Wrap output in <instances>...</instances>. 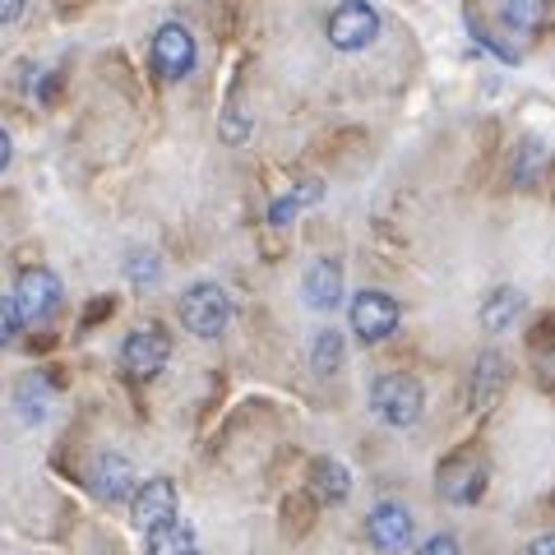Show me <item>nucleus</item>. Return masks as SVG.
Wrapping results in <instances>:
<instances>
[{"label":"nucleus","mask_w":555,"mask_h":555,"mask_svg":"<svg viewBox=\"0 0 555 555\" xmlns=\"http://www.w3.org/2000/svg\"><path fill=\"white\" fill-rule=\"evenodd\" d=\"M371 412L379 416V422L398 426V430L416 426V422H422V412H426V389H422V379L403 375V371L379 375L375 385H371Z\"/></svg>","instance_id":"1"},{"label":"nucleus","mask_w":555,"mask_h":555,"mask_svg":"<svg viewBox=\"0 0 555 555\" xmlns=\"http://www.w3.org/2000/svg\"><path fill=\"white\" fill-rule=\"evenodd\" d=\"M177 315L195 338H218L222 328L232 324V297L218 283H195V287L181 292Z\"/></svg>","instance_id":"2"},{"label":"nucleus","mask_w":555,"mask_h":555,"mask_svg":"<svg viewBox=\"0 0 555 555\" xmlns=\"http://www.w3.org/2000/svg\"><path fill=\"white\" fill-rule=\"evenodd\" d=\"M14 310H20L24 324H47L61 310V278L51 273L47 264H28L14 283Z\"/></svg>","instance_id":"3"},{"label":"nucleus","mask_w":555,"mask_h":555,"mask_svg":"<svg viewBox=\"0 0 555 555\" xmlns=\"http://www.w3.org/2000/svg\"><path fill=\"white\" fill-rule=\"evenodd\" d=\"M324 33L338 51H366L379 38V10L371 5V0H338Z\"/></svg>","instance_id":"4"},{"label":"nucleus","mask_w":555,"mask_h":555,"mask_svg":"<svg viewBox=\"0 0 555 555\" xmlns=\"http://www.w3.org/2000/svg\"><path fill=\"white\" fill-rule=\"evenodd\" d=\"M195 33L185 24H163L153 33V47H149V61H153V75L163 83H181L190 69H195Z\"/></svg>","instance_id":"5"},{"label":"nucleus","mask_w":555,"mask_h":555,"mask_svg":"<svg viewBox=\"0 0 555 555\" xmlns=\"http://www.w3.org/2000/svg\"><path fill=\"white\" fill-rule=\"evenodd\" d=\"M352 334L361 343H385L393 338V328L403 324V306H398L389 292H379V287H366V292H357L352 297Z\"/></svg>","instance_id":"6"},{"label":"nucleus","mask_w":555,"mask_h":555,"mask_svg":"<svg viewBox=\"0 0 555 555\" xmlns=\"http://www.w3.org/2000/svg\"><path fill=\"white\" fill-rule=\"evenodd\" d=\"M167 361H171V338L163 334L158 324L134 328V334H126V343H120V366H126L130 379H153V375H163Z\"/></svg>","instance_id":"7"},{"label":"nucleus","mask_w":555,"mask_h":555,"mask_svg":"<svg viewBox=\"0 0 555 555\" xmlns=\"http://www.w3.org/2000/svg\"><path fill=\"white\" fill-rule=\"evenodd\" d=\"M177 518V481L171 477H149L144 486H134V495H130V524L139 532H153V528H163Z\"/></svg>","instance_id":"8"},{"label":"nucleus","mask_w":555,"mask_h":555,"mask_svg":"<svg viewBox=\"0 0 555 555\" xmlns=\"http://www.w3.org/2000/svg\"><path fill=\"white\" fill-rule=\"evenodd\" d=\"M505 385H509V361L495 347H486L473 361V375H467V403H473V412H491L505 398Z\"/></svg>","instance_id":"9"},{"label":"nucleus","mask_w":555,"mask_h":555,"mask_svg":"<svg viewBox=\"0 0 555 555\" xmlns=\"http://www.w3.org/2000/svg\"><path fill=\"white\" fill-rule=\"evenodd\" d=\"M412 532H416V524H412L408 505H398V500H385V505H375V509L366 514V537H371V546L385 551V555L408 551V546H412Z\"/></svg>","instance_id":"10"},{"label":"nucleus","mask_w":555,"mask_h":555,"mask_svg":"<svg viewBox=\"0 0 555 555\" xmlns=\"http://www.w3.org/2000/svg\"><path fill=\"white\" fill-rule=\"evenodd\" d=\"M440 495L454 505H477L486 495V463L473 454H454L449 463H440Z\"/></svg>","instance_id":"11"},{"label":"nucleus","mask_w":555,"mask_h":555,"mask_svg":"<svg viewBox=\"0 0 555 555\" xmlns=\"http://www.w3.org/2000/svg\"><path fill=\"white\" fill-rule=\"evenodd\" d=\"M301 297L310 310H338L343 306V264L338 259H310L301 278Z\"/></svg>","instance_id":"12"},{"label":"nucleus","mask_w":555,"mask_h":555,"mask_svg":"<svg viewBox=\"0 0 555 555\" xmlns=\"http://www.w3.org/2000/svg\"><path fill=\"white\" fill-rule=\"evenodd\" d=\"M89 486H93L98 500H107V505H116V500H130L134 495V467H130V459L98 454L93 467H89Z\"/></svg>","instance_id":"13"},{"label":"nucleus","mask_w":555,"mask_h":555,"mask_svg":"<svg viewBox=\"0 0 555 555\" xmlns=\"http://www.w3.org/2000/svg\"><path fill=\"white\" fill-rule=\"evenodd\" d=\"M524 315V292L518 287H491L481 301V328L486 334H505L509 324H518Z\"/></svg>","instance_id":"14"},{"label":"nucleus","mask_w":555,"mask_h":555,"mask_svg":"<svg viewBox=\"0 0 555 555\" xmlns=\"http://www.w3.org/2000/svg\"><path fill=\"white\" fill-rule=\"evenodd\" d=\"M310 491H315L324 505H343L352 495V473L338 459H315L310 463Z\"/></svg>","instance_id":"15"},{"label":"nucleus","mask_w":555,"mask_h":555,"mask_svg":"<svg viewBox=\"0 0 555 555\" xmlns=\"http://www.w3.org/2000/svg\"><path fill=\"white\" fill-rule=\"evenodd\" d=\"M551 0H500V24H505L514 38H532V33L546 28Z\"/></svg>","instance_id":"16"},{"label":"nucleus","mask_w":555,"mask_h":555,"mask_svg":"<svg viewBox=\"0 0 555 555\" xmlns=\"http://www.w3.org/2000/svg\"><path fill=\"white\" fill-rule=\"evenodd\" d=\"M190 551H195V528L181 524V518H171V524L144 537V555H190Z\"/></svg>","instance_id":"17"},{"label":"nucleus","mask_w":555,"mask_h":555,"mask_svg":"<svg viewBox=\"0 0 555 555\" xmlns=\"http://www.w3.org/2000/svg\"><path fill=\"white\" fill-rule=\"evenodd\" d=\"M14 408L24 412V422H42L47 408H51V385H47V375H24L20 389H14Z\"/></svg>","instance_id":"18"},{"label":"nucleus","mask_w":555,"mask_h":555,"mask_svg":"<svg viewBox=\"0 0 555 555\" xmlns=\"http://www.w3.org/2000/svg\"><path fill=\"white\" fill-rule=\"evenodd\" d=\"M310 366L315 375H334L343 366V334L338 328H320L315 343H310Z\"/></svg>","instance_id":"19"},{"label":"nucleus","mask_w":555,"mask_h":555,"mask_svg":"<svg viewBox=\"0 0 555 555\" xmlns=\"http://www.w3.org/2000/svg\"><path fill=\"white\" fill-rule=\"evenodd\" d=\"M320 195H324V185H320V181H301V185H292L283 199H273V204H269V222H287L292 214H301V208H306V204H315Z\"/></svg>","instance_id":"20"},{"label":"nucleus","mask_w":555,"mask_h":555,"mask_svg":"<svg viewBox=\"0 0 555 555\" xmlns=\"http://www.w3.org/2000/svg\"><path fill=\"white\" fill-rule=\"evenodd\" d=\"M546 163V153H542V139H524V144L514 149V181L518 185H532L537 181V167Z\"/></svg>","instance_id":"21"},{"label":"nucleus","mask_w":555,"mask_h":555,"mask_svg":"<svg viewBox=\"0 0 555 555\" xmlns=\"http://www.w3.org/2000/svg\"><path fill=\"white\" fill-rule=\"evenodd\" d=\"M126 273H130V283L134 287H153L163 278V259L153 255V250H134L130 255V264H126Z\"/></svg>","instance_id":"22"},{"label":"nucleus","mask_w":555,"mask_h":555,"mask_svg":"<svg viewBox=\"0 0 555 555\" xmlns=\"http://www.w3.org/2000/svg\"><path fill=\"white\" fill-rule=\"evenodd\" d=\"M218 134L228 139V144H241V139L250 134V116L241 112V107H228V112H222V126H218Z\"/></svg>","instance_id":"23"},{"label":"nucleus","mask_w":555,"mask_h":555,"mask_svg":"<svg viewBox=\"0 0 555 555\" xmlns=\"http://www.w3.org/2000/svg\"><path fill=\"white\" fill-rule=\"evenodd\" d=\"M20 310H14V301L10 297H0V347H10L14 343V334H20Z\"/></svg>","instance_id":"24"},{"label":"nucleus","mask_w":555,"mask_h":555,"mask_svg":"<svg viewBox=\"0 0 555 555\" xmlns=\"http://www.w3.org/2000/svg\"><path fill=\"white\" fill-rule=\"evenodd\" d=\"M416 555H463V551H459V537L440 532V537H430L426 546H416Z\"/></svg>","instance_id":"25"},{"label":"nucleus","mask_w":555,"mask_h":555,"mask_svg":"<svg viewBox=\"0 0 555 555\" xmlns=\"http://www.w3.org/2000/svg\"><path fill=\"white\" fill-rule=\"evenodd\" d=\"M24 5H28V0H0V24L24 20Z\"/></svg>","instance_id":"26"},{"label":"nucleus","mask_w":555,"mask_h":555,"mask_svg":"<svg viewBox=\"0 0 555 555\" xmlns=\"http://www.w3.org/2000/svg\"><path fill=\"white\" fill-rule=\"evenodd\" d=\"M528 555H555V532H546V537H537V542L528 546Z\"/></svg>","instance_id":"27"},{"label":"nucleus","mask_w":555,"mask_h":555,"mask_svg":"<svg viewBox=\"0 0 555 555\" xmlns=\"http://www.w3.org/2000/svg\"><path fill=\"white\" fill-rule=\"evenodd\" d=\"M10 153H14V149H10V134H5V130H0V171H5V167H10Z\"/></svg>","instance_id":"28"},{"label":"nucleus","mask_w":555,"mask_h":555,"mask_svg":"<svg viewBox=\"0 0 555 555\" xmlns=\"http://www.w3.org/2000/svg\"><path fill=\"white\" fill-rule=\"evenodd\" d=\"M190 555H199V551H190Z\"/></svg>","instance_id":"29"}]
</instances>
